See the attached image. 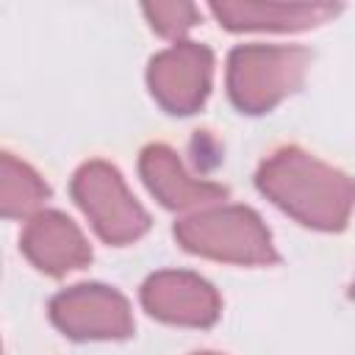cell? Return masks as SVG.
<instances>
[{
    "mask_svg": "<svg viewBox=\"0 0 355 355\" xmlns=\"http://www.w3.org/2000/svg\"><path fill=\"white\" fill-rule=\"evenodd\" d=\"M255 186L283 214L324 233L344 230L355 208V178L294 144L261 161Z\"/></svg>",
    "mask_w": 355,
    "mask_h": 355,
    "instance_id": "obj_1",
    "label": "cell"
},
{
    "mask_svg": "<svg viewBox=\"0 0 355 355\" xmlns=\"http://www.w3.org/2000/svg\"><path fill=\"white\" fill-rule=\"evenodd\" d=\"M191 355H222V352H191Z\"/></svg>",
    "mask_w": 355,
    "mask_h": 355,
    "instance_id": "obj_13",
    "label": "cell"
},
{
    "mask_svg": "<svg viewBox=\"0 0 355 355\" xmlns=\"http://www.w3.org/2000/svg\"><path fill=\"white\" fill-rule=\"evenodd\" d=\"M141 11L150 28L172 42H183V36L200 22V8L194 3H144Z\"/></svg>",
    "mask_w": 355,
    "mask_h": 355,
    "instance_id": "obj_12",
    "label": "cell"
},
{
    "mask_svg": "<svg viewBox=\"0 0 355 355\" xmlns=\"http://www.w3.org/2000/svg\"><path fill=\"white\" fill-rule=\"evenodd\" d=\"M50 319L64 336L78 341L128 338L133 333L130 302L103 283H78L58 291L50 300Z\"/></svg>",
    "mask_w": 355,
    "mask_h": 355,
    "instance_id": "obj_6",
    "label": "cell"
},
{
    "mask_svg": "<svg viewBox=\"0 0 355 355\" xmlns=\"http://www.w3.org/2000/svg\"><path fill=\"white\" fill-rule=\"evenodd\" d=\"M349 294H352V300H355V280H352V286H349Z\"/></svg>",
    "mask_w": 355,
    "mask_h": 355,
    "instance_id": "obj_14",
    "label": "cell"
},
{
    "mask_svg": "<svg viewBox=\"0 0 355 355\" xmlns=\"http://www.w3.org/2000/svg\"><path fill=\"white\" fill-rule=\"evenodd\" d=\"M19 247L25 258L50 277H64L89 266L92 244L83 230L61 211H39L22 227Z\"/></svg>",
    "mask_w": 355,
    "mask_h": 355,
    "instance_id": "obj_9",
    "label": "cell"
},
{
    "mask_svg": "<svg viewBox=\"0 0 355 355\" xmlns=\"http://www.w3.org/2000/svg\"><path fill=\"white\" fill-rule=\"evenodd\" d=\"M139 297L153 319L180 327H211L222 313L216 288L186 269H161L150 275Z\"/></svg>",
    "mask_w": 355,
    "mask_h": 355,
    "instance_id": "obj_7",
    "label": "cell"
},
{
    "mask_svg": "<svg viewBox=\"0 0 355 355\" xmlns=\"http://www.w3.org/2000/svg\"><path fill=\"white\" fill-rule=\"evenodd\" d=\"M311 67V53L297 44H239L227 55V97L241 114H269L294 94Z\"/></svg>",
    "mask_w": 355,
    "mask_h": 355,
    "instance_id": "obj_3",
    "label": "cell"
},
{
    "mask_svg": "<svg viewBox=\"0 0 355 355\" xmlns=\"http://www.w3.org/2000/svg\"><path fill=\"white\" fill-rule=\"evenodd\" d=\"M175 239L186 252L222 263L269 266L277 261L269 227L247 205L222 202L194 211L175 225Z\"/></svg>",
    "mask_w": 355,
    "mask_h": 355,
    "instance_id": "obj_2",
    "label": "cell"
},
{
    "mask_svg": "<svg viewBox=\"0 0 355 355\" xmlns=\"http://www.w3.org/2000/svg\"><path fill=\"white\" fill-rule=\"evenodd\" d=\"M69 191L105 244L125 247L139 241L150 230V214L130 194L122 172L108 161L94 158L78 166Z\"/></svg>",
    "mask_w": 355,
    "mask_h": 355,
    "instance_id": "obj_4",
    "label": "cell"
},
{
    "mask_svg": "<svg viewBox=\"0 0 355 355\" xmlns=\"http://www.w3.org/2000/svg\"><path fill=\"white\" fill-rule=\"evenodd\" d=\"M214 53L200 42H175L155 53L147 64V86L153 100L175 116L200 111L211 94Z\"/></svg>",
    "mask_w": 355,
    "mask_h": 355,
    "instance_id": "obj_5",
    "label": "cell"
},
{
    "mask_svg": "<svg viewBox=\"0 0 355 355\" xmlns=\"http://www.w3.org/2000/svg\"><path fill=\"white\" fill-rule=\"evenodd\" d=\"M214 19L233 33L266 31L294 33L330 22L341 6L336 3H269V0H214L208 6Z\"/></svg>",
    "mask_w": 355,
    "mask_h": 355,
    "instance_id": "obj_10",
    "label": "cell"
},
{
    "mask_svg": "<svg viewBox=\"0 0 355 355\" xmlns=\"http://www.w3.org/2000/svg\"><path fill=\"white\" fill-rule=\"evenodd\" d=\"M139 175L150 194L169 211L194 214L202 208L222 205L227 200L225 186L194 178L169 144H147L139 155Z\"/></svg>",
    "mask_w": 355,
    "mask_h": 355,
    "instance_id": "obj_8",
    "label": "cell"
},
{
    "mask_svg": "<svg viewBox=\"0 0 355 355\" xmlns=\"http://www.w3.org/2000/svg\"><path fill=\"white\" fill-rule=\"evenodd\" d=\"M47 197L50 186L31 164L17 158L14 153L0 155V211L6 219L28 222L42 211Z\"/></svg>",
    "mask_w": 355,
    "mask_h": 355,
    "instance_id": "obj_11",
    "label": "cell"
}]
</instances>
